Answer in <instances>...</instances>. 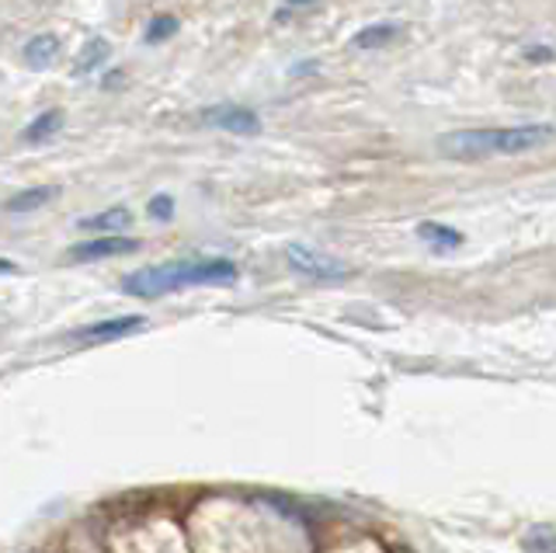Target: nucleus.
<instances>
[{
  "mask_svg": "<svg viewBox=\"0 0 556 553\" xmlns=\"http://www.w3.org/2000/svg\"><path fill=\"white\" fill-rule=\"evenodd\" d=\"M230 282H237V265L226 262V257H208V262H170V265L139 268L122 279V292L139 300H156L185 286H230Z\"/></svg>",
  "mask_w": 556,
  "mask_h": 553,
  "instance_id": "1",
  "label": "nucleus"
},
{
  "mask_svg": "<svg viewBox=\"0 0 556 553\" xmlns=\"http://www.w3.org/2000/svg\"><path fill=\"white\" fill-rule=\"evenodd\" d=\"M556 136L553 126H504V129H459L439 140L442 153L452 161H483V158H511L546 147Z\"/></svg>",
  "mask_w": 556,
  "mask_h": 553,
  "instance_id": "2",
  "label": "nucleus"
},
{
  "mask_svg": "<svg viewBox=\"0 0 556 553\" xmlns=\"http://www.w3.org/2000/svg\"><path fill=\"white\" fill-rule=\"evenodd\" d=\"M286 262L292 272L306 275V279H320V282H338V279H348V265L344 262H334V257H327L313 248H303V244H292L286 251Z\"/></svg>",
  "mask_w": 556,
  "mask_h": 553,
  "instance_id": "3",
  "label": "nucleus"
},
{
  "mask_svg": "<svg viewBox=\"0 0 556 553\" xmlns=\"http://www.w3.org/2000/svg\"><path fill=\"white\" fill-rule=\"evenodd\" d=\"M199 123L208 129H223V133H233V136H254L261 133V118L251 109H240V105H213L199 115Z\"/></svg>",
  "mask_w": 556,
  "mask_h": 553,
  "instance_id": "4",
  "label": "nucleus"
},
{
  "mask_svg": "<svg viewBox=\"0 0 556 553\" xmlns=\"http://www.w3.org/2000/svg\"><path fill=\"white\" fill-rule=\"evenodd\" d=\"M132 251H139V240L104 234L98 240L74 244V248H70V257H74V262H98V257H122V254H132Z\"/></svg>",
  "mask_w": 556,
  "mask_h": 553,
  "instance_id": "5",
  "label": "nucleus"
},
{
  "mask_svg": "<svg viewBox=\"0 0 556 553\" xmlns=\"http://www.w3.org/2000/svg\"><path fill=\"white\" fill-rule=\"evenodd\" d=\"M143 327H147L143 317H115V321H101V324L84 327V331H77L74 338L87 341V344H101V341H115V338L136 335V331H143Z\"/></svg>",
  "mask_w": 556,
  "mask_h": 553,
  "instance_id": "6",
  "label": "nucleus"
},
{
  "mask_svg": "<svg viewBox=\"0 0 556 553\" xmlns=\"http://www.w3.org/2000/svg\"><path fill=\"white\" fill-rule=\"evenodd\" d=\"M417 240H425V244L434 248V251L463 248V234L452 230V227H442V223H421V227H417Z\"/></svg>",
  "mask_w": 556,
  "mask_h": 553,
  "instance_id": "7",
  "label": "nucleus"
},
{
  "mask_svg": "<svg viewBox=\"0 0 556 553\" xmlns=\"http://www.w3.org/2000/svg\"><path fill=\"white\" fill-rule=\"evenodd\" d=\"M60 56V42L56 36H35L28 46H25V63L31 66V71H46V66H52Z\"/></svg>",
  "mask_w": 556,
  "mask_h": 553,
  "instance_id": "8",
  "label": "nucleus"
},
{
  "mask_svg": "<svg viewBox=\"0 0 556 553\" xmlns=\"http://www.w3.org/2000/svg\"><path fill=\"white\" fill-rule=\"evenodd\" d=\"M80 227L84 230H98V234H118V230L132 227V213L122 210V205H115V210H104V213H98L91 219H84Z\"/></svg>",
  "mask_w": 556,
  "mask_h": 553,
  "instance_id": "9",
  "label": "nucleus"
},
{
  "mask_svg": "<svg viewBox=\"0 0 556 553\" xmlns=\"http://www.w3.org/2000/svg\"><path fill=\"white\" fill-rule=\"evenodd\" d=\"M63 129V112L52 109V112H42L39 118H31L28 129H25V143H46L52 140Z\"/></svg>",
  "mask_w": 556,
  "mask_h": 553,
  "instance_id": "10",
  "label": "nucleus"
},
{
  "mask_svg": "<svg viewBox=\"0 0 556 553\" xmlns=\"http://www.w3.org/2000/svg\"><path fill=\"white\" fill-rule=\"evenodd\" d=\"M56 196L52 188H28V192H17V196H11L8 202H4V210L8 213H35V210H42V205Z\"/></svg>",
  "mask_w": 556,
  "mask_h": 553,
  "instance_id": "11",
  "label": "nucleus"
},
{
  "mask_svg": "<svg viewBox=\"0 0 556 553\" xmlns=\"http://www.w3.org/2000/svg\"><path fill=\"white\" fill-rule=\"evenodd\" d=\"M400 36L396 25H372V28H362L355 36V46L358 49H379V46H390L393 39Z\"/></svg>",
  "mask_w": 556,
  "mask_h": 553,
  "instance_id": "12",
  "label": "nucleus"
},
{
  "mask_svg": "<svg viewBox=\"0 0 556 553\" xmlns=\"http://www.w3.org/2000/svg\"><path fill=\"white\" fill-rule=\"evenodd\" d=\"M170 36H178V18H170V14H161V18H153L150 28H147V42H164Z\"/></svg>",
  "mask_w": 556,
  "mask_h": 553,
  "instance_id": "13",
  "label": "nucleus"
},
{
  "mask_svg": "<svg viewBox=\"0 0 556 553\" xmlns=\"http://www.w3.org/2000/svg\"><path fill=\"white\" fill-rule=\"evenodd\" d=\"M526 546H529L532 553H556V532L546 529V526H539V529H532V532L526 536Z\"/></svg>",
  "mask_w": 556,
  "mask_h": 553,
  "instance_id": "14",
  "label": "nucleus"
},
{
  "mask_svg": "<svg viewBox=\"0 0 556 553\" xmlns=\"http://www.w3.org/2000/svg\"><path fill=\"white\" fill-rule=\"evenodd\" d=\"M104 53H109V42H101V39L87 42L84 56L77 60V74H87V71H94V66H98V63L104 60Z\"/></svg>",
  "mask_w": 556,
  "mask_h": 553,
  "instance_id": "15",
  "label": "nucleus"
},
{
  "mask_svg": "<svg viewBox=\"0 0 556 553\" xmlns=\"http://www.w3.org/2000/svg\"><path fill=\"white\" fill-rule=\"evenodd\" d=\"M147 213H150L153 219H170V216H174V199H170V196H153L150 205H147Z\"/></svg>",
  "mask_w": 556,
  "mask_h": 553,
  "instance_id": "16",
  "label": "nucleus"
},
{
  "mask_svg": "<svg viewBox=\"0 0 556 553\" xmlns=\"http://www.w3.org/2000/svg\"><path fill=\"white\" fill-rule=\"evenodd\" d=\"M286 4H292V8H309V4H317V0H286Z\"/></svg>",
  "mask_w": 556,
  "mask_h": 553,
  "instance_id": "17",
  "label": "nucleus"
}]
</instances>
